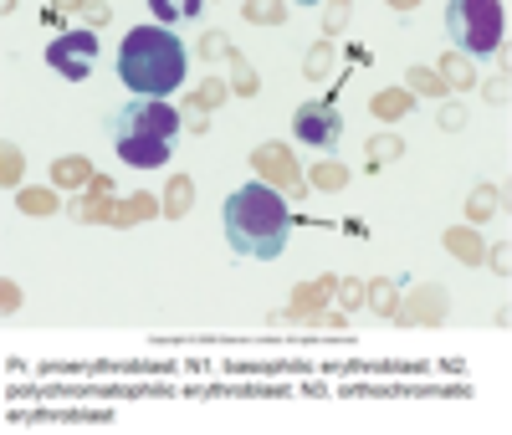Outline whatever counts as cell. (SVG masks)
Instances as JSON below:
<instances>
[{
    "instance_id": "obj_8",
    "label": "cell",
    "mask_w": 512,
    "mask_h": 435,
    "mask_svg": "<svg viewBox=\"0 0 512 435\" xmlns=\"http://www.w3.org/2000/svg\"><path fill=\"white\" fill-rule=\"evenodd\" d=\"M297 6H318V0H297Z\"/></svg>"
},
{
    "instance_id": "obj_2",
    "label": "cell",
    "mask_w": 512,
    "mask_h": 435,
    "mask_svg": "<svg viewBox=\"0 0 512 435\" xmlns=\"http://www.w3.org/2000/svg\"><path fill=\"white\" fill-rule=\"evenodd\" d=\"M190 72V47L159 21L134 26L118 47V77L134 98H169Z\"/></svg>"
},
{
    "instance_id": "obj_3",
    "label": "cell",
    "mask_w": 512,
    "mask_h": 435,
    "mask_svg": "<svg viewBox=\"0 0 512 435\" xmlns=\"http://www.w3.org/2000/svg\"><path fill=\"white\" fill-rule=\"evenodd\" d=\"M108 139L123 164L159 169V164H169V154L180 144V113L169 98H128L108 118Z\"/></svg>"
},
{
    "instance_id": "obj_6",
    "label": "cell",
    "mask_w": 512,
    "mask_h": 435,
    "mask_svg": "<svg viewBox=\"0 0 512 435\" xmlns=\"http://www.w3.org/2000/svg\"><path fill=\"white\" fill-rule=\"evenodd\" d=\"M292 128H297V139H303V144L328 149L338 139V128H344V118H338L333 103H303V108H297V118H292Z\"/></svg>"
},
{
    "instance_id": "obj_7",
    "label": "cell",
    "mask_w": 512,
    "mask_h": 435,
    "mask_svg": "<svg viewBox=\"0 0 512 435\" xmlns=\"http://www.w3.org/2000/svg\"><path fill=\"white\" fill-rule=\"evenodd\" d=\"M149 6V16L159 21V26H190V21H200V11H205V0H144Z\"/></svg>"
},
{
    "instance_id": "obj_5",
    "label": "cell",
    "mask_w": 512,
    "mask_h": 435,
    "mask_svg": "<svg viewBox=\"0 0 512 435\" xmlns=\"http://www.w3.org/2000/svg\"><path fill=\"white\" fill-rule=\"evenodd\" d=\"M47 67L67 82H82V77H93L98 67V36L93 31H67L57 36L52 47H47Z\"/></svg>"
},
{
    "instance_id": "obj_4",
    "label": "cell",
    "mask_w": 512,
    "mask_h": 435,
    "mask_svg": "<svg viewBox=\"0 0 512 435\" xmlns=\"http://www.w3.org/2000/svg\"><path fill=\"white\" fill-rule=\"evenodd\" d=\"M446 36L451 47L472 52V57H492L507 36V11L502 0H451L446 6Z\"/></svg>"
},
{
    "instance_id": "obj_1",
    "label": "cell",
    "mask_w": 512,
    "mask_h": 435,
    "mask_svg": "<svg viewBox=\"0 0 512 435\" xmlns=\"http://www.w3.org/2000/svg\"><path fill=\"white\" fill-rule=\"evenodd\" d=\"M221 226H226V241L236 256H256V261H272L287 251V236H292V210L287 200L262 185V180H251L241 190L226 195L221 205Z\"/></svg>"
}]
</instances>
